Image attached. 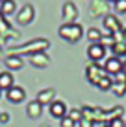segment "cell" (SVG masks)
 <instances>
[{"label": "cell", "mask_w": 126, "mask_h": 127, "mask_svg": "<svg viewBox=\"0 0 126 127\" xmlns=\"http://www.w3.org/2000/svg\"><path fill=\"white\" fill-rule=\"evenodd\" d=\"M50 46V42L46 39H35V41H30L28 44H22V46H11V55H19V54H41L45 52L46 48Z\"/></svg>", "instance_id": "cell-1"}, {"label": "cell", "mask_w": 126, "mask_h": 127, "mask_svg": "<svg viewBox=\"0 0 126 127\" xmlns=\"http://www.w3.org/2000/svg\"><path fill=\"white\" fill-rule=\"evenodd\" d=\"M58 33H59V37H61L63 41H67V42H76V41H80L82 35H84V28H82L78 22L63 24V26H59Z\"/></svg>", "instance_id": "cell-2"}, {"label": "cell", "mask_w": 126, "mask_h": 127, "mask_svg": "<svg viewBox=\"0 0 126 127\" xmlns=\"http://www.w3.org/2000/svg\"><path fill=\"white\" fill-rule=\"evenodd\" d=\"M104 76H108V74H106V70H104L98 63H91L89 66L85 68V77H87V81L93 83V85H97Z\"/></svg>", "instance_id": "cell-3"}, {"label": "cell", "mask_w": 126, "mask_h": 127, "mask_svg": "<svg viewBox=\"0 0 126 127\" xmlns=\"http://www.w3.org/2000/svg\"><path fill=\"white\" fill-rule=\"evenodd\" d=\"M104 28H106L108 33H111V35L123 32V24H121V20L117 19L115 15H106L104 17Z\"/></svg>", "instance_id": "cell-4"}, {"label": "cell", "mask_w": 126, "mask_h": 127, "mask_svg": "<svg viewBox=\"0 0 126 127\" xmlns=\"http://www.w3.org/2000/svg\"><path fill=\"white\" fill-rule=\"evenodd\" d=\"M104 70H106L108 76H117L119 72H123V59H119V57H108L106 64H104Z\"/></svg>", "instance_id": "cell-5"}, {"label": "cell", "mask_w": 126, "mask_h": 127, "mask_svg": "<svg viewBox=\"0 0 126 127\" xmlns=\"http://www.w3.org/2000/svg\"><path fill=\"white\" fill-rule=\"evenodd\" d=\"M87 55H89V59L93 61V63H98L100 59L106 57V48L102 44H98V42H93V44H89V48H87Z\"/></svg>", "instance_id": "cell-6"}, {"label": "cell", "mask_w": 126, "mask_h": 127, "mask_svg": "<svg viewBox=\"0 0 126 127\" xmlns=\"http://www.w3.org/2000/svg\"><path fill=\"white\" fill-rule=\"evenodd\" d=\"M63 19H65V24H72L78 19V9H76V6L72 2L63 4Z\"/></svg>", "instance_id": "cell-7"}, {"label": "cell", "mask_w": 126, "mask_h": 127, "mask_svg": "<svg viewBox=\"0 0 126 127\" xmlns=\"http://www.w3.org/2000/svg\"><path fill=\"white\" fill-rule=\"evenodd\" d=\"M6 96H7V99H9L11 103H20V101H24L26 92H24L22 87H15V85H13L11 89L6 92Z\"/></svg>", "instance_id": "cell-8"}, {"label": "cell", "mask_w": 126, "mask_h": 127, "mask_svg": "<svg viewBox=\"0 0 126 127\" xmlns=\"http://www.w3.org/2000/svg\"><path fill=\"white\" fill-rule=\"evenodd\" d=\"M37 101L41 103V105H46V103L50 105L52 101H56V89L48 87V89L39 90V94H37Z\"/></svg>", "instance_id": "cell-9"}, {"label": "cell", "mask_w": 126, "mask_h": 127, "mask_svg": "<svg viewBox=\"0 0 126 127\" xmlns=\"http://www.w3.org/2000/svg\"><path fill=\"white\" fill-rule=\"evenodd\" d=\"M17 20H19V24H30L33 20V7L30 6V4H26L22 9L19 11V15H17Z\"/></svg>", "instance_id": "cell-10"}, {"label": "cell", "mask_w": 126, "mask_h": 127, "mask_svg": "<svg viewBox=\"0 0 126 127\" xmlns=\"http://www.w3.org/2000/svg\"><path fill=\"white\" fill-rule=\"evenodd\" d=\"M50 114L54 118H59V120H61V118L67 116V105H65L63 101H58V99L52 101L50 103Z\"/></svg>", "instance_id": "cell-11"}, {"label": "cell", "mask_w": 126, "mask_h": 127, "mask_svg": "<svg viewBox=\"0 0 126 127\" xmlns=\"http://www.w3.org/2000/svg\"><path fill=\"white\" fill-rule=\"evenodd\" d=\"M30 63L33 64V66H48L50 64V59H48V55L45 54V52H41V54H32L30 55Z\"/></svg>", "instance_id": "cell-12"}, {"label": "cell", "mask_w": 126, "mask_h": 127, "mask_svg": "<svg viewBox=\"0 0 126 127\" xmlns=\"http://www.w3.org/2000/svg\"><path fill=\"white\" fill-rule=\"evenodd\" d=\"M26 112H28L30 118H39L43 114V105L37 101V99H33V101H30L26 105Z\"/></svg>", "instance_id": "cell-13"}, {"label": "cell", "mask_w": 126, "mask_h": 127, "mask_svg": "<svg viewBox=\"0 0 126 127\" xmlns=\"http://www.w3.org/2000/svg\"><path fill=\"white\" fill-rule=\"evenodd\" d=\"M11 87H13V74L0 72V90H9Z\"/></svg>", "instance_id": "cell-14"}, {"label": "cell", "mask_w": 126, "mask_h": 127, "mask_svg": "<svg viewBox=\"0 0 126 127\" xmlns=\"http://www.w3.org/2000/svg\"><path fill=\"white\" fill-rule=\"evenodd\" d=\"M6 66L11 68V70H19L22 68V59H20V55H7L6 57Z\"/></svg>", "instance_id": "cell-15"}, {"label": "cell", "mask_w": 126, "mask_h": 127, "mask_svg": "<svg viewBox=\"0 0 126 127\" xmlns=\"http://www.w3.org/2000/svg\"><path fill=\"white\" fill-rule=\"evenodd\" d=\"M15 9H17L15 0H6V2L0 4V13H2L4 17H7V15H11V13H15Z\"/></svg>", "instance_id": "cell-16"}, {"label": "cell", "mask_w": 126, "mask_h": 127, "mask_svg": "<svg viewBox=\"0 0 126 127\" xmlns=\"http://www.w3.org/2000/svg\"><path fill=\"white\" fill-rule=\"evenodd\" d=\"M111 50H113V57H119V59L126 57V42H124V39L123 41H117Z\"/></svg>", "instance_id": "cell-17"}, {"label": "cell", "mask_w": 126, "mask_h": 127, "mask_svg": "<svg viewBox=\"0 0 126 127\" xmlns=\"http://www.w3.org/2000/svg\"><path fill=\"white\" fill-rule=\"evenodd\" d=\"M91 11H93V15H102V13H106V0H95L93 6H91Z\"/></svg>", "instance_id": "cell-18"}, {"label": "cell", "mask_w": 126, "mask_h": 127, "mask_svg": "<svg viewBox=\"0 0 126 127\" xmlns=\"http://www.w3.org/2000/svg\"><path fill=\"white\" fill-rule=\"evenodd\" d=\"M95 87H98L100 90H111V87H113V79H111V76H104Z\"/></svg>", "instance_id": "cell-19"}, {"label": "cell", "mask_w": 126, "mask_h": 127, "mask_svg": "<svg viewBox=\"0 0 126 127\" xmlns=\"http://www.w3.org/2000/svg\"><path fill=\"white\" fill-rule=\"evenodd\" d=\"M98 44H102L104 48H106V46L113 48V46H115V35H111V33L102 35V37H100V41H98Z\"/></svg>", "instance_id": "cell-20"}, {"label": "cell", "mask_w": 126, "mask_h": 127, "mask_svg": "<svg viewBox=\"0 0 126 127\" xmlns=\"http://www.w3.org/2000/svg\"><path fill=\"white\" fill-rule=\"evenodd\" d=\"M100 37H102V33H100V30H98V28H89L87 30V39L91 41V44H93V42H98V41H100Z\"/></svg>", "instance_id": "cell-21"}, {"label": "cell", "mask_w": 126, "mask_h": 127, "mask_svg": "<svg viewBox=\"0 0 126 127\" xmlns=\"http://www.w3.org/2000/svg\"><path fill=\"white\" fill-rule=\"evenodd\" d=\"M111 90H113L115 96H124L126 94V83H113V87H111Z\"/></svg>", "instance_id": "cell-22"}, {"label": "cell", "mask_w": 126, "mask_h": 127, "mask_svg": "<svg viewBox=\"0 0 126 127\" xmlns=\"http://www.w3.org/2000/svg\"><path fill=\"white\" fill-rule=\"evenodd\" d=\"M69 118H71L74 124H80L82 120H84V114H82V111L80 109H72L71 111V114H69Z\"/></svg>", "instance_id": "cell-23"}, {"label": "cell", "mask_w": 126, "mask_h": 127, "mask_svg": "<svg viewBox=\"0 0 126 127\" xmlns=\"http://www.w3.org/2000/svg\"><path fill=\"white\" fill-rule=\"evenodd\" d=\"M6 33H9V24H7V20H6V17L0 13V35H6Z\"/></svg>", "instance_id": "cell-24"}, {"label": "cell", "mask_w": 126, "mask_h": 127, "mask_svg": "<svg viewBox=\"0 0 126 127\" xmlns=\"http://www.w3.org/2000/svg\"><path fill=\"white\" fill-rule=\"evenodd\" d=\"M115 11L117 13H126V0H117L115 2Z\"/></svg>", "instance_id": "cell-25"}, {"label": "cell", "mask_w": 126, "mask_h": 127, "mask_svg": "<svg viewBox=\"0 0 126 127\" xmlns=\"http://www.w3.org/2000/svg\"><path fill=\"white\" fill-rule=\"evenodd\" d=\"M108 125L110 127H124V122H123V118H113V120L108 122Z\"/></svg>", "instance_id": "cell-26"}, {"label": "cell", "mask_w": 126, "mask_h": 127, "mask_svg": "<svg viewBox=\"0 0 126 127\" xmlns=\"http://www.w3.org/2000/svg\"><path fill=\"white\" fill-rule=\"evenodd\" d=\"M76 124L71 120L69 116H65V118H61V127H74Z\"/></svg>", "instance_id": "cell-27"}, {"label": "cell", "mask_w": 126, "mask_h": 127, "mask_svg": "<svg viewBox=\"0 0 126 127\" xmlns=\"http://www.w3.org/2000/svg\"><path fill=\"white\" fill-rule=\"evenodd\" d=\"M115 83H126V72H119L115 76Z\"/></svg>", "instance_id": "cell-28"}, {"label": "cell", "mask_w": 126, "mask_h": 127, "mask_svg": "<svg viewBox=\"0 0 126 127\" xmlns=\"http://www.w3.org/2000/svg\"><path fill=\"white\" fill-rule=\"evenodd\" d=\"M0 122H2V124H7V122H9V114H7V112H0Z\"/></svg>", "instance_id": "cell-29"}, {"label": "cell", "mask_w": 126, "mask_h": 127, "mask_svg": "<svg viewBox=\"0 0 126 127\" xmlns=\"http://www.w3.org/2000/svg\"><path fill=\"white\" fill-rule=\"evenodd\" d=\"M93 125H95L93 122H91V120H85V118L80 122V127H93Z\"/></svg>", "instance_id": "cell-30"}, {"label": "cell", "mask_w": 126, "mask_h": 127, "mask_svg": "<svg viewBox=\"0 0 126 127\" xmlns=\"http://www.w3.org/2000/svg\"><path fill=\"white\" fill-rule=\"evenodd\" d=\"M123 39H124V42H126V28L123 30Z\"/></svg>", "instance_id": "cell-31"}, {"label": "cell", "mask_w": 126, "mask_h": 127, "mask_svg": "<svg viewBox=\"0 0 126 127\" xmlns=\"http://www.w3.org/2000/svg\"><path fill=\"white\" fill-rule=\"evenodd\" d=\"M123 72H126V61H123Z\"/></svg>", "instance_id": "cell-32"}, {"label": "cell", "mask_w": 126, "mask_h": 127, "mask_svg": "<svg viewBox=\"0 0 126 127\" xmlns=\"http://www.w3.org/2000/svg\"><path fill=\"white\" fill-rule=\"evenodd\" d=\"M106 2H113V4H115V2H117V0H106Z\"/></svg>", "instance_id": "cell-33"}, {"label": "cell", "mask_w": 126, "mask_h": 127, "mask_svg": "<svg viewBox=\"0 0 126 127\" xmlns=\"http://www.w3.org/2000/svg\"><path fill=\"white\" fill-rule=\"evenodd\" d=\"M2 2H6V0H0V4H2Z\"/></svg>", "instance_id": "cell-34"}, {"label": "cell", "mask_w": 126, "mask_h": 127, "mask_svg": "<svg viewBox=\"0 0 126 127\" xmlns=\"http://www.w3.org/2000/svg\"><path fill=\"white\" fill-rule=\"evenodd\" d=\"M0 96H2V90H0Z\"/></svg>", "instance_id": "cell-35"}, {"label": "cell", "mask_w": 126, "mask_h": 127, "mask_svg": "<svg viewBox=\"0 0 126 127\" xmlns=\"http://www.w3.org/2000/svg\"><path fill=\"white\" fill-rule=\"evenodd\" d=\"M104 127H110V125H104Z\"/></svg>", "instance_id": "cell-36"}]
</instances>
